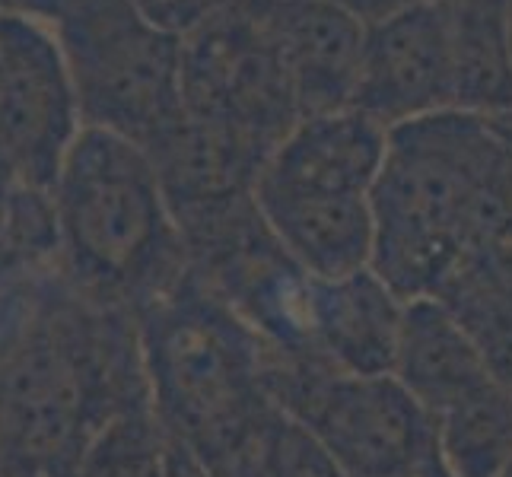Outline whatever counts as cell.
<instances>
[{
    "mask_svg": "<svg viewBox=\"0 0 512 477\" xmlns=\"http://www.w3.org/2000/svg\"><path fill=\"white\" fill-rule=\"evenodd\" d=\"M61 274L80 296L144 312L182 284L188 245L153 156L118 134L83 128L51 185Z\"/></svg>",
    "mask_w": 512,
    "mask_h": 477,
    "instance_id": "1",
    "label": "cell"
},
{
    "mask_svg": "<svg viewBox=\"0 0 512 477\" xmlns=\"http://www.w3.org/2000/svg\"><path fill=\"white\" fill-rule=\"evenodd\" d=\"M509 147L512 115L436 112L392 128L369 194L373 271L404 303L436 296L458 271L478 204Z\"/></svg>",
    "mask_w": 512,
    "mask_h": 477,
    "instance_id": "2",
    "label": "cell"
},
{
    "mask_svg": "<svg viewBox=\"0 0 512 477\" xmlns=\"http://www.w3.org/2000/svg\"><path fill=\"white\" fill-rule=\"evenodd\" d=\"M150 404L194 458L271 408V347L198 274L137 312Z\"/></svg>",
    "mask_w": 512,
    "mask_h": 477,
    "instance_id": "3",
    "label": "cell"
},
{
    "mask_svg": "<svg viewBox=\"0 0 512 477\" xmlns=\"http://www.w3.org/2000/svg\"><path fill=\"white\" fill-rule=\"evenodd\" d=\"M55 32L83 128L150 150L182 121V35L156 26L134 0H80Z\"/></svg>",
    "mask_w": 512,
    "mask_h": 477,
    "instance_id": "4",
    "label": "cell"
},
{
    "mask_svg": "<svg viewBox=\"0 0 512 477\" xmlns=\"http://www.w3.org/2000/svg\"><path fill=\"white\" fill-rule=\"evenodd\" d=\"M268 395L344 477H414L433 449V420L395 376H353L271 353Z\"/></svg>",
    "mask_w": 512,
    "mask_h": 477,
    "instance_id": "5",
    "label": "cell"
},
{
    "mask_svg": "<svg viewBox=\"0 0 512 477\" xmlns=\"http://www.w3.org/2000/svg\"><path fill=\"white\" fill-rule=\"evenodd\" d=\"M185 112L236 125L274 153L303 112L271 20L239 0L182 39Z\"/></svg>",
    "mask_w": 512,
    "mask_h": 477,
    "instance_id": "6",
    "label": "cell"
},
{
    "mask_svg": "<svg viewBox=\"0 0 512 477\" xmlns=\"http://www.w3.org/2000/svg\"><path fill=\"white\" fill-rule=\"evenodd\" d=\"M80 131L58 32L0 13V156L13 179L51 191Z\"/></svg>",
    "mask_w": 512,
    "mask_h": 477,
    "instance_id": "7",
    "label": "cell"
},
{
    "mask_svg": "<svg viewBox=\"0 0 512 477\" xmlns=\"http://www.w3.org/2000/svg\"><path fill=\"white\" fill-rule=\"evenodd\" d=\"M350 105L373 115L385 128L455 112L446 0H414L366 29Z\"/></svg>",
    "mask_w": 512,
    "mask_h": 477,
    "instance_id": "8",
    "label": "cell"
},
{
    "mask_svg": "<svg viewBox=\"0 0 512 477\" xmlns=\"http://www.w3.org/2000/svg\"><path fill=\"white\" fill-rule=\"evenodd\" d=\"M182 236H194L255 204V185L271 153L220 118L185 112L147 150Z\"/></svg>",
    "mask_w": 512,
    "mask_h": 477,
    "instance_id": "9",
    "label": "cell"
},
{
    "mask_svg": "<svg viewBox=\"0 0 512 477\" xmlns=\"http://www.w3.org/2000/svg\"><path fill=\"white\" fill-rule=\"evenodd\" d=\"M388 134L392 128L357 105L306 115L277 144L258 182L293 191L369 198L385 166Z\"/></svg>",
    "mask_w": 512,
    "mask_h": 477,
    "instance_id": "10",
    "label": "cell"
},
{
    "mask_svg": "<svg viewBox=\"0 0 512 477\" xmlns=\"http://www.w3.org/2000/svg\"><path fill=\"white\" fill-rule=\"evenodd\" d=\"M404 299L366 268L341 280H312L309 350L315 363L353 376H392Z\"/></svg>",
    "mask_w": 512,
    "mask_h": 477,
    "instance_id": "11",
    "label": "cell"
},
{
    "mask_svg": "<svg viewBox=\"0 0 512 477\" xmlns=\"http://www.w3.org/2000/svg\"><path fill=\"white\" fill-rule=\"evenodd\" d=\"M255 204L274 239L306 274L341 280L373 268L376 220L369 198L255 185Z\"/></svg>",
    "mask_w": 512,
    "mask_h": 477,
    "instance_id": "12",
    "label": "cell"
},
{
    "mask_svg": "<svg viewBox=\"0 0 512 477\" xmlns=\"http://www.w3.org/2000/svg\"><path fill=\"white\" fill-rule=\"evenodd\" d=\"M271 29L303 118L353 102L369 29L363 20L331 0H303L274 16Z\"/></svg>",
    "mask_w": 512,
    "mask_h": 477,
    "instance_id": "13",
    "label": "cell"
},
{
    "mask_svg": "<svg viewBox=\"0 0 512 477\" xmlns=\"http://www.w3.org/2000/svg\"><path fill=\"white\" fill-rule=\"evenodd\" d=\"M392 376L430 420L493 379L462 318L436 296L404 303Z\"/></svg>",
    "mask_w": 512,
    "mask_h": 477,
    "instance_id": "14",
    "label": "cell"
},
{
    "mask_svg": "<svg viewBox=\"0 0 512 477\" xmlns=\"http://www.w3.org/2000/svg\"><path fill=\"white\" fill-rule=\"evenodd\" d=\"M455 112L512 115V55L506 0H446Z\"/></svg>",
    "mask_w": 512,
    "mask_h": 477,
    "instance_id": "15",
    "label": "cell"
},
{
    "mask_svg": "<svg viewBox=\"0 0 512 477\" xmlns=\"http://www.w3.org/2000/svg\"><path fill=\"white\" fill-rule=\"evenodd\" d=\"M433 436L458 477H500L512 462V395L490 379L436 414Z\"/></svg>",
    "mask_w": 512,
    "mask_h": 477,
    "instance_id": "16",
    "label": "cell"
},
{
    "mask_svg": "<svg viewBox=\"0 0 512 477\" xmlns=\"http://www.w3.org/2000/svg\"><path fill=\"white\" fill-rule=\"evenodd\" d=\"M70 477H172V439L153 408L118 414L90 439Z\"/></svg>",
    "mask_w": 512,
    "mask_h": 477,
    "instance_id": "17",
    "label": "cell"
},
{
    "mask_svg": "<svg viewBox=\"0 0 512 477\" xmlns=\"http://www.w3.org/2000/svg\"><path fill=\"white\" fill-rule=\"evenodd\" d=\"M134 4L144 10L156 26H163L185 39L188 32L207 23L210 16L220 13L226 4H233V0H134Z\"/></svg>",
    "mask_w": 512,
    "mask_h": 477,
    "instance_id": "18",
    "label": "cell"
},
{
    "mask_svg": "<svg viewBox=\"0 0 512 477\" xmlns=\"http://www.w3.org/2000/svg\"><path fill=\"white\" fill-rule=\"evenodd\" d=\"M80 0H0L4 16H23V20L42 23L48 29H58L61 20H67Z\"/></svg>",
    "mask_w": 512,
    "mask_h": 477,
    "instance_id": "19",
    "label": "cell"
},
{
    "mask_svg": "<svg viewBox=\"0 0 512 477\" xmlns=\"http://www.w3.org/2000/svg\"><path fill=\"white\" fill-rule=\"evenodd\" d=\"M331 4L344 7L347 13H353L357 20H363L366 26H373L379 20H385L388 13H395L401 7L414 4V0H331Z\"/></svg>",
    "mask_w": 512,
    "mask_h": 477,
    "instance_id": "20",
    "label": "cell"
},
{
    "mask_svg": "<svg viewBox=\"0 0 512 477\" xmlns=\"http://www.w3.org/2000/svg\"><path fill=\"white\" fill-rule=\"evenodd\" d=\"M414 477H458V474L449 468L446 458L439 455V449H436V439H433V449H430L427 455H423V462L417 465Z\"/></svg>",
    "mask_w": 512,
    "mask_h": 477,
    "instance_id": "21",
    "label": "cell"
},
{
    "mask_svg": "<svg viewBox=\"0 0 512 477\" xmlns=\"http://www.w3.org/2000/svg\"><path fill=\"white\" fill-rule=\"evenodd\" d=\"M16 179L10 166L4 163V156H0V223H4V214H7V201H10V191H13Z\"/></svg>",
    "mask_w": 512,
    "mask_h": 477,
    "instance_id": "22",
    "label": "cell"
},
{
    "mask_svg": "<svg viewBox=\"0 0 512 477\" xmlns=\"http://www.w3.org/2000/svg\"><path fill=\"white\" fill-rule=\"evenodd\" d=\"M506 32H509V55H512V0H506Z\"/></svg>",
    "mask_w": 512,
    "mask_h": 477,
    "instance_id": "23",
    "label": "cell"
},
{
    "mask_svg": "<svg viewBox=\"0 0 512 477\" xmlns=\"http://www.w3.org/2000/svg\"><path fill=\"white\" fill-rule=\"evenodd\" d=\"M0 477H4V471H0Z\"/></svg>",
    "mask_w": 512,
    "mask_h": 477,
    "instance_id": "24",
    "label": "cell"
}]
</instances>
